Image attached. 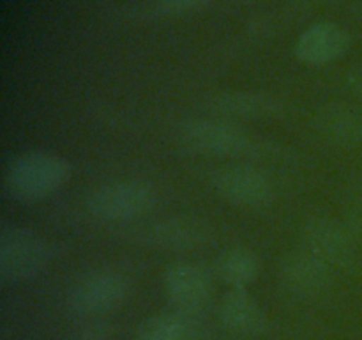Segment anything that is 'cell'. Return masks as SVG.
Here are the masks:
<instances>
[{"label": "cell", "mask_w": 362, "mask_h": 340, "mask_svg": "<svg viewBox=\"0 0 362 340\" xmlns=\"http://www.w3.org/2000/svg\"><path fill=\"white\" fill-rule=\"evenodd\" d=\"M73 166L64 156L48 151H27L9 162L6 188L21 202H37L59 191L69 181Z\"/></svg>", "instance_id": "1"}, {"label": "cell", "mask_w": 362, "mask_h": 340, "mask_svg": "<svg viewBox=\"0 0 362 340\" xmlns=\"http://www.w3.org/2000/svg\"><path fill=\"white\" fill-rule=\"evenodd\" d=\"M156 191L141 181H117L92 191L87 208L105 222H127L144 216L154 205Z\"/></svg>", "instance_id": "3"}, {"label": "cell", "mask_w": 362, "mask_h": 340, "mask_svg": "<svg viewBox=\"0 0 362 340\" xmlns=\"http://www.w3.org/2000/svg\"><path fill=\"white\" fill-rule=\"evenodd\" d=\"M83 339L85 340H106L108 339V335H106L105 326L95 322L94 326H88L87 332L83 333Z\"/></svg>", "instance_id": "18"}, {"label": "cell", "mask_w": 362, "mask_h": 340, "mask_svg": "<svg viewBox=\"0 0 362 340\" xmlns=\"http://www.w3.org/2000/svg\"><path fill=\"white\" fill-rule=\"evenodd\" d=\"M281 283L297 296H315L331 282V268L308 250L288 255L279 268Z\"/></svg>", "instance_id": "10"}, {"label": "cell", "mask_w": 362, "mask_h": 340, "mask_svg": "<svg viewBox=\"0 0 362 340\" xmlns=\"http://www.w3.org/2000/svg\"><path fill=\"white\" fill-rule=\"evenodd\" d=\"M209 230L207 227L202 225L194 220H166V222L158 223L152 229L148 239L156 246L166 248V250H186V248L200 246L207 243Z\"/></svg>", "instance_id": "14"}, {"label": "cell", "mask_w": 362, "mask_h": 340, "mask_svg": "<svg viewBox=\"0 0 362 340\" xmlns=\"http://www.w3.org/2000/svg\"><path fill=\"white\" fill-rule=\"evenodd\" d=\"M352 225L356 227L357 230H361V232H362V200H359V204H357L356 208H354Z\"/></svg>", "instance_id": "19"}, {"label": "cell", "mask_w": 362, "mask_h": 340, "mask_svg": "<svg viewBox=\"0 0 362 340\" xmlns=\"http://www.w3.org/2000/svg\"><path fill=\"white\" fill-rule=\"evenodd\" d=\"M129 294V282L117 271H94L78 280L69 293V305L81 315L113 310Z\"/></svg>", "instance_id": "6"}, {"label": "cell", "mask_w": 362, "mask_h": 340, "mask_svg": "<svg viewBox=\"0 0 362 340\" xmlns=\"http://www.w3.org/2000/svg\"><path fill=\"white\" fill-rule=\"evenodd\" d=\"M186 312H163L140 322L134 340H194L197 326Z\"/></svg>", "instance_id": "13"}, {"label": "cell", "mask_w": 362, "mask_h": 340, "mask_svg": "<svg viewBox=\"0 0 362 340\" xmlns=\"http://www.w3.org/2000/svg\"><path fill=\"white\" fill-rule=\"evenodd\" d=\"M219 317L235 333L255 335L267 328V315L247 289H232L219 305Z\"/></svg>", "instance_id": "11"}, {"label": "cell", "mask_w": 362, "mask_h": 340, "mask_svg": "<svg viewBox=\"0 0 362 340\" xmlns=\"http://www.w3.org/2000/svg\"><path fill=\"white\" fill-rule=\"evenodd\" d=\"M180 140L191 151L207 156H244L255 142L239 128L216 119H191L180 126Z\"/></svg>", "instance_id": "4"}, {"label": "cell", "mask_w": 362, "mask_h": 340, "mask_svg": "<svg viewBox=\"0 0 362 340\" xmlns=\"http://www.w3.org/2000/svg\"><path fill=\"white\" fill-rule=\"evenodd\" d=\"M209 0H161V6L166 13L180 14L187 13V11L198 9V7H202Z\"/></svg>", "instance_id": "17"}, {"label": "cell", "mask_w": 362, "mask_h": 340, "mask_svg": "<svg viewBox=\"0 0 362 340\" xmlns=\"http://www.w3.org/2000/svg\"><path fill=\"white\" fill-rule=\"evenodd\" d=\"M52 248L45 237L25 227H4L0 232V280L21 283L45 271Z\"/></svg>", "instance_id": "2"}, {"label": "cell", "mask_w": 362, "mask_h": 340, "mask_svg": "<svg viewBox=\"0 0 362 340\" xmlns=\"http://www.w3.org/2000/svg\"><path fill=\"white\" fill-rule=\"evenodd\" d=\"M350 48L349 32L338 23L322 21L308 27L296 42V57L308 66H324L341 59Z\"/></svg>", "instance_id": "8"}, {"label": "cell", "mask_w": 362, "mask_h": 340, "mask_svg": "<svg viewBox=\"0 0 362 340\" xmlns=\"http://www.w3.org/2000/svg\"><path fill=\"white\" fill-rule=\"evenodd\" d=\"M317 130L336 144H361L362 110L345 105L327 106L318 113Z\"/></svg>", "instance_id": "12"}, {"label": "cell", "mask_w": 362, "mask_h": 340, "mask_svg": "<svg viewBox=\"0 0 362 340\" xmlns=\"http://www.w3.org/2000/svg\"><path fill=\"white\" fill-rule=\"evenodd\" d=\"M304 250L320 259L331 269L349 264L354 257V239L349 230L329 218L311 220L304 230Z\"/></svg>", "instance_id": "9"}, {"label": "cell", "mask_w": 362, "mask_h": 340, "mask_svg": "<svg viewBox=\"0 0 362 340\" xmlns=\"http://www.w3.org/2000/svg\"><path fill=\"white\" fill-rule=\"evenodd\" d=\"M357 92H359V94L362 96V80L359 81V84H357Z\"/></svg>", "instance_id": "20"}, {"label": "cell", "mask_w": 362, "mask_h": 340, "mask_svg": "<svg viewBox=\"0 0 362 340\" xmlns=\"http://www.w3.org/2000/svg\"><path fill=\"white\" fill-rule=\"evenodd\" d=\"M165 294L173 308L186 314H198L212 293V282L209 273L193 262H177L163 275Z\"/></svg>", "instance_id": "7"}, {"label": "cell", "mask_w": 362, "mask_h": 340, "mask_svg": "<svg viewBox=\"0 0 362 340\" xmlns=\"http://www.w3.org/2000/svg\"><path fill=\"white\" fill-rule=\"evenodd\" d=\"M212 186L219 197L239 208H265L274 198V184L267 174L247 165L219 169L212 176Z\"/></svg>", "instance_id": "5"}, {"label": "cell", "mask_w": 362, "mask_h": 340, "mask_svg": "<svg viewBox=\"0 0 362 340\" xmlns=\"http://www.w3.org/2000/svg\"><path fill=\"white\" fill-rule=\"evenodd\" d=\"M260 259L247 248H230L218 259L216 271L232 289H247L260 275Z\"/></svg>", "instance_id": "15"}, {"label": "cell", "mask_w": 362, "mask_h": 340, "mask_svg": "<svg viewBox=\"0 0 362 340\" xmlns=\"http://www.w3.org/2000/svg\"><path fill=\"white\" fill-rule=\"evenodd\" d=\"M216 108L226 115L246 117H271L279 112V105L271 98H264L258 94H246V92H235V94H225L216 99Z\"/></svg>", "instance_id": "16"}]
</instances>
